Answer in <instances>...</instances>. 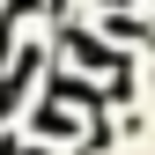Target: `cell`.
Segmentation results:
<instances>
[{
  "instance_id": "cell-3",
  "label": "cell",
  "mask_w": 155,
  "mask_h": 155,
  "mask_svg": "<svg viewBox=\"0 0 155 155\" xmlns=\"http://www.w3.org/2000/svg\"><path fill=\"white\" fill-rule=\"evenodd\" d=\"M104 37H118V45L133 52V45H148V37H155V30L140 22V15H126V8H111V15H104Z\"/></svg>"
},
{
  "instance_id": "cell-1",
  "label": "cell",
  "mask_w": 155,
  "mask_h": 155,
  "mask_svg": "<svg viewBox=\"0 0 155 155\" xmlns=\"http://www.w3.org/2000/svg\"><path fill=\"white\" fill-rule=\"evenodd\" d=\"M59 52L74 67H96V74H126V45H104V37L89 30H59Z\"/></svg>"
},
{
  "instance_id": "cell-4",
  "label": "cell",
  "mask_w": 155,
  "mask_h": 155,
  "mask_svg": "<svg viewBox=\"0 0 155 155\" xmlns=\"http://www.w3.org/2000/svg\"><path fill=\"white\" fill-rule=\"evenodd\" d=\"M22 155H52V148H22Z\"/></svg>"
},
{
  "instance_id": "cell-5",
  "label": "cell",
  "mask_w": 155,
  "mask_h": 155,
  "mask_svg": "<svg viewBox=\"0 0 155 155\" xmlns=\"http://www.w3.org/2000/svg\"><path fill=\"white\" fill-rule=\"evenodd\" d=\"M104 8H126V0H104Z\"/></svg>"
},
{
  "instance_id": "cell-2",
  "label": "cell",
  "mask_w": 155,
  "mask_h": 155,
  "mask_svg": "<svg viewBox=\"0 0 155 155\" xmlns=\"http://www.w3.org/2000/svg\"><path fill=\"white\" fill-rule=\"evenodd\" d=\"M37 133L74 140V133H81V111H74V104H59V96H45V104H37Z\"/></svg>"
}]
</instances>
